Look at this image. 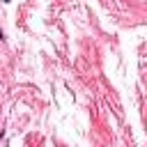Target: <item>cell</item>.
Returning a JSON list of instances; mask_svg holds the SVG:
<instances>
[{"label": "cell", "instance_id": "obj_1", "mask_svg": "<svg viewBox=\"0 0 147 147\" xmlns=\"http://www.w3.org/2000/svg\"><path fill=\"white\" fill-rule=\"evenodd\" d=\"M2 2H11V0H2Z\"/></svg>", "mask_w": 147, "mask_h": 147}]
</instances>
